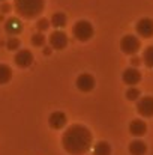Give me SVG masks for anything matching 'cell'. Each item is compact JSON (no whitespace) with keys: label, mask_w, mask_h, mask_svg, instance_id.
Segmentation results:
<instances>
[{"label":"cell","mask_w":153,"mask_h":155,"mask_svg":"<svg viewBox=\"0 0 153 155\" xmlns=\"http://www.w3.org/2000/svg\"><path fill=\"white\" fill-rule=\"evenodd\" d=\"M92 142L93 136L90 130L80 124H74L69 128H66L62 137L63 149L71 155H83L89 152V149L92 148Z\"/></svg>","instance_id":"1"},{"label":"cell","mask_w":153,"mask_h":155,"mask_svg":"<svg viewBox=\"0 0 153 155\" xmlns=\"http://www.w3.org/2000/svg\"><path fill=\"white\" fill-rule=\"evenodd\" d=\"M14 8L21 18L33 20L42 14L45 0H14Z\"/></svg>","instance_id":"2"},{"label":"cell","mask_w":153,"mask_h":155,"mask_svg":"<svg viewBox=\"0 0 153 155\" xmlns=\"http://www.w3.org/2000/svg\"><path fill=\"white\" fill-rule=\"evenodd\" d=\"M93 35H95V29H93V26H92L90 21L80 20V21H77L74 24V36L78 41L87 42V41H90L93 38Z\"/></svg>","instance_id":"3"},{"label":"cell","mask_w":153,"mask_h":155,"mask_svg":"<svg viewBox=\"0 0 153 155\" xmlns=\"http://www.w3.org/2000/svg\"><path fill=\"white\" fill-rule=\"evenodd\" d=\"M120 48H122V51L125 54L134 56L141 48V41L135 35H125L122 38V41H120Z\"/></svg>","instance_id":"4"},{"label":"cell","mask_w":153,"mask_h":155,"mask_svg":"<svg viewBox=\"0 0 153 155\" xmlns=\"http://www.w3.org/2000/svg\"><path fill=\"white\" fill-rule=\"evenodd\" d=\"M75 84H77L78 91H81V92H90V91H93V87L96 84V80H95V77L92 74L84 72V74H80L77 77Z\"/></svg>","instance_id":"5"},{"label":"cell","mask_w":153,"mask_h":155,"mask_svg":"<svg viewBox=\"0 0 153 155\" xmlns=\"http://www.w3.org/2000/svg\"><path fill=\"white\" fill-rule=\"evenodd\" d=\"M135 30L138 33V36L141 38H152L153 36V20L152 18H141L137 21L135 24Z\"/></svg>","instance_id":"6"},{"label":"cell","mask_w":153,"mask_h":155,"mask_svg":"<svg viewBox=\"0 0 153 155\" xmlns=\"http://www.w3.org/2000/svg\"><path fill=\"white\" fill-rule=\"evenodd\" d=\"M50 45L54 50H65L68 45V35L62 32L60 29L54 30L50 35Z\"/></svg>","instance_id":"7"},{"label":"cell","mask_w":153,"mask_h":155,"mask_svg":"<svg viewBox=\"0 0 153 155\" xmlns=\"http://www.w3.org/2000/svg\"><path fill=\"white\" fill-rule=\"evenodd\" d=\"M137 111L143 117L153 116V97H140L137 101Z\"/></svg>","instance_id":"8"},{"label":"cell","mask_w":153,"mask_h":155,"mask_svg":"<svg viewBox=\"0 0 153 155\" xmlns=\"http://www.w3.org/2000/svg\"><path fill=\"white\" fill-rule=\"evenodd\" d=\"M122 80H123V83L128 84V86H135V84H138V83L141 81V72H140L135 66H129V68H126V69L123 71Z\"/></svg>","instance_id":"9"},{"label":"cell","mask_w":153,"mask_h":155,"mask_svg":"<svg viewBox=\"0 0 153 155\" xmlns=\"http://www.w3.org/2000/svg\"><path fill=\"white\" fill-rule=\"evenodd\" d=\"M14 60H15V65L17 66H20V68H29L33 63L35 57H33V54H32L30 50H26L24 48V50H18L17 51Z\"/></svg>","instance_id":"10"},{"label":"cell","mask_w":153,"mask_h":155,"mask_svg":"<svg viewBox=\"0 0 153 155\" xmlns=\"http://www.w3.org/2000/svg\"><path fill=\"white\" fill-rule=\"evenodd\" d=\"M5 32L11 36H17L23 32V23L17 17H11L5 21Z\"/></svg>","instance_id":"11"},{"label":"cell","mask_w":153,"mask_h":155,"mask_svg":"<svg viewBox=\"0 0 153 155\" xmlns=\"http://www.w3.org/2000/svg\"><path fill=\"white\" fill-rule=\"evenodd\" d=\"M68 124V117L63 111H53L48 117V125L53 130H62Z\"/></svg>","instance_id":"12"},{"label":"cell","mask_w":153,"mask_h":155,"mask_svg":"<svg viewBox=\"0 0 153 155\" xmlns=\"http://www.w3.org/2000/svg\"><path fill=\"white\" fill-rule=\"evenodd\" d=\"M129 133L135 137H141L147 133V124L141 119H134L129 124Z\"/></svg>","instance_id":"13"},{"label":"cell","mask_w":153,"mask_h":155,"mask_svg":"<svg viewBox=\"0 0 153 155\" xmlns=\"http://www.w3.org/2000/svg\"><path fill=\"white\" fill-rule=\"evenodd\" d=\"M129 154L131 155H146L147 152V145L143 142V140H132L129 143Z\"/></svg>","instance_id":"14"},{"label":"cell","mask_w":153,"mask_h":155,"mask_svg":"<svg viewBox=\"0 0 153 155\" xmlns=\"http://www.w3.org/2000/svg\"><path fill=\"white\" fill-rule=\"evenodd\" d=\"M50 23H51V26L56 27V29H63L66 26V23H68V17L63 12H54L53 17H51Z\"/></svg>","instance_id":"15"},{"label":"cell","mask_w":153,"mask_h":155,"mask_svg":"<svg viewBox=\"0 0 153 155\" xmlns=\"http://www.w3.org/2000/svg\"><path fill=\"white\" fill-rule=\"evenodd\" d=\"M12 68L6 63H0V84H6L12 78Z\"/></svg>","instance_id":"16"},{"label":"cell","mask_w":153,"mask_h":155,"mask_svg":"<svg viewBox=\"0 0 153 155\" xmlns=\"http://www.w3.org/2000/svg\"><path fill=\"white\" fill-rule=\"evenodd\" d=\"M93 154L95 155H111V145L105 140L98 142L93 146Z\"/></svg>","instance_id":"17"},{"label":"cell","mask_w":153,"mask_h":155,"mask_svg":"<svg viewBox=\"0 0 153 155\" xmlns=\"http://www.w3.org/2000/svg\"><path fill=\"white\" fill-rule=\"evenodd\" d=\"M143 62L147 68H153V45H149L143 53Z\"/></svg>","instance_id":"18"},{"label":"cell","mask_w":153,"mask_h":155,"mask_svg":"<svg viewBox=\"0 0 153 155\" xmlns=\"http://www.w3.org/2000/svg\"><path fill=\"white\" fill-rule=\"evenodd\" d=\"M45 42H47V38H45V35L42 32H38V33H35L32 36V44L35 47H44Z\"/></svg>","instance_id":"19"},{"label":"cell","mask_w":153,"mask_h":155,"mask_svg":"<svg viewBox=\"0 0 153 155\" xmlns=\"http://www.w3.org/2000/svg\"><path fill=\"white\" fill-rule=\"evenodd\" d=\"M140 97H141L140 89H137V87H134V86H131V87L126 91V98H128L129 101H138Z\"/></svg>","instance_id":"20"},{"label":"cell","mask_w":153,"mask_h":155,"mask_svg":"<svg viewBox=\"0 0 153 155\" xmlns=\"http://www.w3.org/2000/svg\"><path fill=\"white\" fill-rule=\"evenodd\" d=\"M20 45H21V42H20V39L15 38V36H11V38L8 39V42H6V48H8L9 51H15V50H18Z\"/></svg>","instance_id":"21"},{"label":"cell","mask_w":153,"mask_h":155,"mask_svg":"<svg viewBox=\"0 0 153 155\" xmlns=\"http://www.w3.org/2000/svg\"><path fill=\"white\" fill-rule=\"evenodd\" d=\"M50 26H51V23L48 21V18H41V20H38V23H36V29H38L39 32L48 30Z\"/></svg>","instance_id":"22"},{"label":"cell","mask_w":153,"mask_h":155,"mask_svg":"<svg viewBox=\"0 0 153 155\" xmlns=\"http://www.w3.org/2000/svg\"><path fill=\"white\" fill-rule=\"evenodd\" d=\"M140 65H141V59L134 54V56L131 57V66H135V68H137V66H140Z\"/></svg>","instance_id":"23"},{"label":"cell","mask_w":153,"mask_h":155,"mask_svg":"<svg viewBox=\"0 0 153 155\" xmlns=\"http://www.w3.org/2000/svg\"><path fill=\"white\" fill-rule=\"evenodd\" d=\"M0 11H2L3 14H8V12L11 11V5H9V3H3V5L0 6Z\"/></svg>","instance_id":"24"},{"label":"cell","mask_w":153,"mask_h":155,"mask_svg":"<svg viewBox=\"0 0 153 155\" xmlns=\"http://www.w3.org/2000/svg\"><path fill=\"white\" fill-rule=\"evenodd\" d=\"M51 51H53V50H51L50 47H45V48H44V56H50Z\"/></svg>","instance_id":"25"},{"label":"cell","mask_w":153,"mask_h":155,"mask_svg":"<svg viewBox=\"0 0 153 155\" xmlns=\"http://www.w3.org/2000/svg\"><path fill=\"white\" fill-rule=\"evenodd\" d=\"M0 2H5V0H0Z\"/></svg>","instance_id":"26"}]
</instances>
